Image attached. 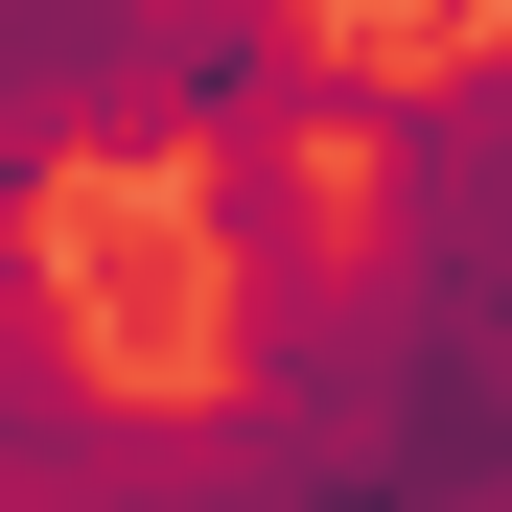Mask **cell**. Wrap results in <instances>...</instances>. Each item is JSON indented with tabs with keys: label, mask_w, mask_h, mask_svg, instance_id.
<instances>
[{
	"label": "cell",
	"mask_w": 512,
	"mask_h": 512,
	"mask_svg": "<svg viewBox=\"0 0 512 512\" xmlns=\"http://www.w3.org/2000/svg\"><path fill=\"white\" fill-rule=\"evenodd\" d=\"M373 70L326 0H140V70H117V163H233V140H350Z\"/></svg>",
	"instance_id": "obj_1"
},
{
	"label": "cell",
	"mask_w": 512,
	"mask_h": 512,
	"mask_svg": "<svg viewBox=\"0 0 512 512\" xmlns=\"http://www.w3.org/2000/svg\"><path fill=\"white\" fill-rule=\"evenodd\" d=\"M117 70H140V0H0V256L47 233V187L117 163Z\"/></svg>",
	"instance_id": "obj_2"
},
{
	"label": "cell",
	"mask_w": 512,
	"mask_h": 512,
	"mask_svg": "<svg viewBox=\"0 0 512 512\" xmlns=\"http://www.w3.org/2000/svg\"><path fill=\"white\" fill-rule=\"evenodd\" d=\"M187 256H210V326L303 303V280H350V233H326V163H303V140H233V163H187Z\"/></svg>",
	"instance_id": "obj_3"
},
{
	"label": "cell",
	"mask_w": 512,
	"mask_h": 512,
	"mask_svg": "<svg viewBox=\"0 0 512 512\" xmlns=\"http://www.w3.org/2000/svg\"><path fill=\"white\" fill-rule=\"evenodd\" d=\"M117 466H140V396L0 280V489H117Z\"/></svg>",
	"instance_id": "obj_4"
},
{
	"label": "cell",
	"mask_w": 512,
	"mask_h": 512,
	"mask_svg": "<svg viewBox=\"0 0 512 512\" xmlns=\"http://www.w3.org/2000/svg\"><path fill=\"white\" fill-rule=\"evenodd\" d=\"M117 512H326L256 419H140V466H117Z\"/></svg>",
	"instance_id": "obj_5"
}]
</instances>
